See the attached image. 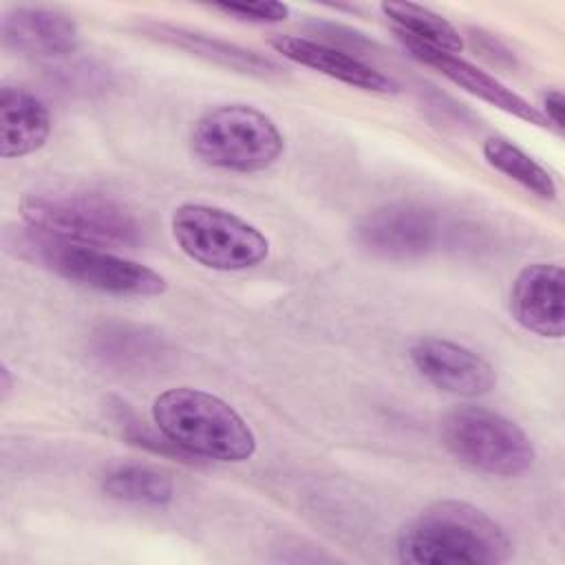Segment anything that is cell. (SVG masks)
I'll use <instances>...</instances> for the list:
<instances>
[{"instance_id": "3", "label": "cell", "mask_w": 565, "mask_h": 565, "mask_svg": "<svg viewBox=\"0 0 565 565\" xmlns=\"http://www.w3.org/2000/svg\"><path fill=\"white\" fill-rule=\"evenodd\" d=\"M15 247L22 256L40 263L49 271L102 294L146 298L161 296L168 289V280L143 263L113 254L104 247L66 241L35 227L15 236Z\"/></svg>"}, {"instance_id": "9", "label": "cell", "mask_w": 565, "mask_h": 565, "mask_svg": "<svg viewBox=\"0 0 565 565\" xmlns=\"http://www.w3.org/2000/svg\"><path fill=\"white\" fill-rule=\"evenodd\" d=\"M411 362L439 391L459 397H481L497 386L494 366L477 351L444 338H424L413 344Z\"/></svg>"}, {"instance_id": "7", "label": "cell", "mask_w": 565, "mask_h": 565, "mask_svg": "<svg viewBox=\"0 0 565 565\" xmlns=\"http://www.w3.org/2000/svg\"><path fill=\"white\" fill-rule=\"evenodd\" d=\"M441 439L461 463L494 477H516L536 459L527 433L501 413L483 406H459L441 419Z\"/></svg>"}, {"instance_id": "22", "label": "cell", "mask_w": 565, "mask_h": 565, "mask_svg": "<svg viewBox=\"0 0 565 565\" xmlns=\"http://www.w3.org/2000/svg\"><path fill=\"white\" fill-rule=\"evenodd\" d=\"M13 391V377H11V369L2 362L0 366V397L7 399L9 393Z\"/></svg>"}, {"instance_id": "11", "label": "cell", "mask_w": 565, "mask_h": 565, "mask_svg": "<svg viewBox=\"0 0 565 565\" xmlns=\"http://www.w3.org/2000/svg\"><path fill=\"white\" fill-rule=\"evenodd\" d=\"M402 44L408 49V53L419 60L422 64L435 68L437 73H441L446 79H450L452 84H457L459 88L468 90L470 95L492 104L494 108L514 115L532 126L545 128L550 126L545 121V117L541 115V110L536 106H532L527 99H523L519 93H514L512 88H508L503 82H499L494 75L481 71L479 66H475L472 62L455 55V53H446L433 46H426L422 42H415L406 35H399Z\"/></svg>"}, {"instance_id": "12", "label": "cell", "mask_w": 565, "mask_h": 565, "mask_svg": "<svg viewBox=\"0 0 565 565\" xmlns=\"http://www.w3.org/2000/svg\"><path fill=\"white\" fill-rule=\"evenodd\" d=\"M269 44L276 53L287 57L289 62H296L300 66L313 68L331 79H338L342 84L355 86L360 90L369 93H397V82L375 66L362 62L355 55H349L335 46H329L324 42H316L300 35H274L269 38Z\"/></svg>"}, {"instance_id": "2", "label": "cell", "mask_w": 565, "mask_h": 565, "mask_svg": "<svg viewBox=\"0 0 565 565\" xmlns=\"http://www.w3.org/2000/svg\"><path fill=\"white\" fill-rule=\"evenodd\" d=\"M152 422L183 455L238 463L256 452V435L243 415L201 388L174 386L159 393L152 402Z\"/></svg>"}, {"instance_id": "15", "label": "cell", "mask_w": 565, "mask_h": 565, "mask_svg": "<svg viewBox=\"0 0 565 565\" xmlns=\"http://www.w3.org/2000/svg\"><path fill=\"white\" fill-rule=\"evenodd\" d=\"M95 355L117 369H143L163 353L161 338L137 324H106L95 333Z\"/></svg>"}, {"instance_id": "6", "label": "cell", "mask_w": 565, "mask_h": 565, "mask_svg": "<svg viewBox=\"0 0 565 565\" xmlns=\"http://www.w3.org/2000/svg\"><path fill=\"white\" fill-rule=\"evenodd\" d=\"M170 227L179 249L214 271L249 269L269 256V241L256 225L216 205L181 203Z\"/></svg>"}, {"instance_id": "10", "label": "cell", "mask_w": 565, "mask_h": 565, "mask_svg": "<svg viewBox=\"0 0 565 565\" xmlns=\"http://www.w3.org/2000/svg\"><path fill=\"white\" fill-rule=\"evenodd\" d=\"M510 309L516 322L550 340L565 333V271L556 263L523 267L510 289Z\"/></svg>"}, {"instance_id": "16", "label": "cell", "mask_w": 565, "mask_h": 565, "mask_svg": "<svg viewBox=\"0 0 565 565\" xmlns=\"http://www.w3.org/2000/svg\"><path fill=\"white\" fill-rule=\"evenodd\" d=\"M102 490L126 503L161 508L174 499V483L166 470L143 463H124L108 470L102 479Z\"/></svg>"}, {"instance_id": "20", "label": "cell", "mask_w": 565, "mask_h": 565, "mask_svg": "<svg viewBox=\"0 0 565 565\" xmlns=\"http://www.w3.org/2000/svg\"><path fill=\"white\" fill-rule=\"evenodd\" d=\"M214 9L234 20L256 24H271L289 18V7L282 2H223L214 4Z\"/></svg>"}, {"instance_id": "17", "label": "cell", "mask_w": 565, "mask_h": 565, "mask_svg": "<svg viewBox=\"0 0 565 565\" xmlns=\"http://www.w3.org/2000/svg\"><path fill=\"white\" fill-rule=\"evenodd\" d=\"M380 9L391 20L397 35H406L415 42L455 55L463 49L459 29L426 7L413 2H384Z\"/></svg>"}, {"instance_id": "1", "label": "cell", "mask_w": 565, "mask_h": 565, "mask_svg": "<svg viewBox=\"0 0 565 565\" xmlns=\"http://www.w3.org/2000/svg\"><path fill=\"white\" fill-rule=\"evenodd\" d=\"M510 554L505 530L481 508L457 499L430 503L397 536L404 565H499Z\"/></svg>"}, {"instance_id": "14", "label": "cell", "mask_w": 565, "mask_h": 565, "mask_svg": "<svg viewBox=\"0 0 565 565\" xmlns=\"http://www.w3.org/2000/svg\"><path fill=\"white\" fill-rule=\"evenodd\" d=\"M51 135V113L29 88H0V154L20 159L40 150Z\"/></svg>"}, {"instance_id": "19", "label": "cell", "mask_w": 565, "mask_h": 565, "mask_svg": "<svg viewBox=\"0 0 565 565\" xmlns=\"http://www.w3.org/2000/svg\"><path fill=\"white\" fill-rule=\"evenodd\" d=\"M154 33L166 40V42H172L181 49H188L196 55H203L207 60H214V62H223L232 68H238V71H245V73H269V71H278V66L271 62V60H265L260 55H256L254 51H245L241 46H234V44H227V42H221L216 38H207V35H201V33H192V31H183V29H174V26H166V24H159L154 29Z\"/></svg>"}, {"instance_id": "4", "label": "cell", "mask_w": 565, "mask_h": 565, "mask_svg": "<svg viewBox=\"0 0 565 565\" xmlns=\"http://www.w3.org/2000/svg\"><path fill=\"white\" fill-rule=\"evenodd\" d=\"M192 150L212 168L249 174L280 159L285 137L263 110L249 104H223L196 119Z\"/></svg>"}, {"instance_id": "18", "label": "cell", "mask_w": 565, "mask_h": 565, "mask_svg": "<svg viewBox=\"0 0 565 565\" xmlns=\"http://www.w3.org/2000/svg\"><path fill=\"white\" fill-rule=\"evenodd\" d=\"M481 152L494 170H499L508 179L516 181L527 192H532L541 199L556 196V183H554L552 174L536 159H532L525 150H521L516 143H512L503 137H488L481 146Z\"/></svg>"}, {"instance_id": "13", "label": "cell", "mask_w": 565, "mask_h": 565, "mask_svg": "<svg viewBox=\"0 0 565 565\" xmlns=\"http://www.w3.org/2000/svg\"><path fill=\"white\" fill-rule=\"evenodd\" d=\"M4 44L24 55L64 57L79 46L75 20L57 9L15 7L2 18Z\"/></svg>"}, {"instance_id": "8", "label": "cell", "mask_w": 565, "mask_h": 565, "mask_svg": "<svg viewBox=\"0 0 565 565\" xmlns=\"http://www.w3.org/2000/svg\"><path fill=\"white\" fill-rule=\"evenodd\" d=\"M355 241L382 258H417L435 249L439 221L417 203H391L369 212L355 225Z\"/></svg>"}, {"instance_id": "5", "label": "cell", "mask_w": 565, "mask_h": 565, "mask_svg": "<svg viewBox=\"0 0 565 565\" xmlns=\"http://www.w3.org/2000/svg\"><path fill=\"white\" fill-rule=\"evenodd\" d=\"M20 214L29 227L93 247H137L141 243L137 218L124 205L97 194H26L20 201Z\"/></svg>"}, {"instance_id": "21", "label": "cell", "mask_w": 565, "mask_h": 565, "mask_svg": "<svg viewBox=\"0 0 565 565\" xmlns=\"http://www.w3.org/2000/svg\"><path fill=\"white\" fill-rule=\"evenodd\" d=\"M541 115L545 117L547 124H554L558 130L565 126V99L558 88H552L543 95V110Z\"/></svg>"}]
</instances>
